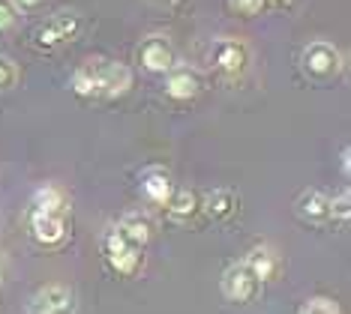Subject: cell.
Here are the masks:
<instances>
[{"label": "cell", "mask_w": 351, "mask_h": 314, "mask_svg": "<svg viewBox=\"0 0 351 314\" xmlns=\"http://www.w3.org/2000/svg\"><path fill=\"white\" fill-rule=\"evenodd\" d=\"M19 18V6L12 0H0V30H10Z\"/></svg>", "instance_id": "21"}, {"label": "cell", "mask_w": 351, "mask_h": 314, "mask_svg": "<svg viewBox=\"0 0 351 314\" xmlns=\"http://www.w3.org/2000/svg\"><path fill=\"white\" fill-rule=\"evenodd\" d=\"M276 3H289V0H276Z\"/></svg>", "instance_id": "27"}, {"label": "cell", "mask_w": 351, "mask_h": 314, "mask_svg": "<svg viewBox=\"0 0 351 314\" xmlns=\"http://www.w3.org/2000/svg\"><path fill=\"white\" fill-rule=\"evenodd\" d=\"M15 6H21V10H34V6H39L43 0H12Z\"/></svg>", "instance_id": "24"}, {"label": "cell", "mask_w": 351, "mask_h": 314, "mask_svg": "<svg viewBox=\"0 0 351 314\" xmlns=\"http://www.w3.org/2000/svg\"><path fill=\"white\" fill-rule=\"evenodd\" d=\"M0 285H3V261H0Z\"/></svg>", "instance_id": "26"}, {"label": "cell", "mask_w": 351, "mask_h": 314, "mask_svg": "<svg viewBox=\"0 0 351 314\" xmlns=\"http://www.w3.org/2000/svg\"><path fill=\"white\" fill-rule=\"evenodd\" d=\"M210 60L217 66L219 75L226 78H241L252 63V54H250V45L243 39H234V36H222L213 42L210 48Z\"/></svg>", "instance_id": "5"}, {"label": "cell", "mask_w": 351, "mask_h": 314, "mask_svg": "<svg viewBox=\"0 0 351 314\" xmlns=\"http://www.w3.org/2000/svg\"><path fill=\"white\" fill-rule=\"evenodd\" d=\"M300 314H339V305L333 300H324V296H315L300 309Z\"/></svg>", "instance_id": "20"}, {"label": "cell", "mask_w": 351, "mask_h": 314, "mask_svg": "<svg viewBox=\"0 0 351 314\" xmlns=\"http://www.w3.org/2000/svg\"><path fill=\"white\" fill-rule=\"evenodd\" d=\"M258 287H261V281L252 276V270L243 261L228 267L226 276H222V293L231 302H252L258 296Z\"/></svg>", "instance_id": "6"}, {"label": "cell", "mask_w": 351, "mask_h": 314, "mask_svg": "<svg viewBox=\"0 0 351 314\" xmlns=\"http://www.w3.org/2000/svg\"><path fill=\"white\" fill-rule=\"evenodd\" d=\"M202 75H198V69L193 66H171L169 69V78H165V93L171 96V99L178 102H189L195 99L198 93H202Z\"/></svg>", "instance_id": "10"}, {"label": "cell", "mask_w": 351, "mask_h": 314, "mask_svg": "<svg viewBox=\"0 0 351 314\" xmlns=\"http://www.w3.org/2000/svg\"><path fill=\"white\" fill-rule=\"evenodd\" d=\"M132 87V72L130 66L117 60H106V57H90L75 69L73 75V90L78 96H123Z\"/></svg>", "instance_id": "1"}, {"label": "cell", "mask_w": 351, "mask_h": 314, "mask_svg": "<svg viewBox=\"0 0 351 314\" xmlns=\"http://www.w3.org/2000/svg\"><path fill=\"white\" fill-rule=\"evenodd\" d=\"M246 267L252 270V276L258 278V281H270V278H276V272H279V257L270 252L267 246H261V248H252L250 254H246Z\"/></svg>", "instance_id": "14"}, {"label": "cell", "mask_w": 351, "mask_h": 314, "mask_svg": "<svg viewBox=\"0 0 351 314\" xmlns=\"http://www.w3.org/2000/svg\"><path fill=\"white\" fill-rule=\"evenodd\" d=\"M117 228H121L123 237L138 248H145L150 243V237H154V222H150L145 213H126Z\"/></svg>", "instance_id": "13"}, {"label": "cell", "mask_w": 351, "mask_h": 314, "mask_svg": "<svg viewBox=\"0 0 351 314\" xmlns=\"http://www.w3.org/2000/svg\"><path fill=\"white\" fill-rule=\"evenodd\" d=\"M147 3H154V6H174L178 0H147Z\"/></svg>", "instance_id": "25"}, {"label": "cell", "mask_w": 351, "mask_h": 314, "mask_svg": "<svg viewBox=\"0 0 351 314\" xmlns=\"http://www.w3.org/2000/svg\"><path fill=\"white\" fill-rule=\"evenodd\" d=\"M348 215H351V195L346 189V192H339L337 198H330V219L348 222Z\"/></svg>", "instance_id": "19"}, {"label": "cell", "mask_w": 351, "mask_h": 314, "mask_svg": "<svg viewBox=\"0 0 351 314\" xmlns=\"http://www.w3.org/2000/svg\"><path fill=\"white\" fill-rule=\"evenodd\" d=\"M165 207H169V215L174 222H189L198 213V207L202 204H198V195L193 189H174Z\"/></svg>", "instance_id": "15"}, {"label": "cell", "mask_w": 351, "mask_h": 314, "mask_svg": "<svg viewBox=\"0 0 351 314\" xmlns=\"http://www.w3.org/2000/svg\"><path fill=\"white\" fill-rule=\"evenodd\" d=\"M138 63L147 72H169L171 66H178V54H174V45L169 36H147L145 42L138 45Z\"/></svg>", "instance_id": "7"}, {"label": "cell", "mask_w": 351, "mask_h": 314, "mask_svg": "<svg viewBox=\"0 0 351 314\" xmlns=\"http://www.w3.org/2000/svg\"><path fill=\"white\" fill-rule=\"evenodd\" d=\"M141 192H145V198L154 200V204H169V198L174 192L169 171H162V168H147V171H141Z\"/></svg>", "instance_id": "12"}, {"label": "cell", "mask_w": 351, "mask_h": 314, "mask_svg": "<svg viewBox=\"0 0 351 314\" xmlns=\"http://www.w3.org/2000/svg\"><path fill=\"white\" fill-rule=\"evenodd\" d=\"M30 314H75V293L66 285H49L30 300Z\"/></svg>", "instance_id": "8"}, {"label": "cell", "mask_w": 351, "mask_h": 314, "mask_svg": "<svg viewBox=\"0 0 351 314\" xmlns=\"http://www.w3.org/2000/svg\"><path fill=\"white\" fill-rule=\"evenodd\" d=\"M102 252H106V261L111 263V270H117L121 276H135L141 270V263H145V248L132 246L117 224L108 228L106 237H102Z\"/></svg>", "instance_id": "3"}, {"label": "cell", "mask_w": 351, "mask_h": 314, "mask_svg": "<svg viewBox=\"0 0 351 314\" xmlns=\"http://www.w3.org/2000/svg\"><path fill=\"white\" fill-rule=\"evenodd\" d=\"M204 207H207V213H210L213 219H228V215L237 209V198H234V192H228V189H217V192L207 195Z\"/></svg>", "instance_id": "17"}, {"label": "cell", "mask_w": 351, "mask_h": 314, "mask_svg": "<svg viewBox=\"0 0 351 314\" xmlns=\"http://www.w3.org/2000/svg\"><path fill=\"white\" fill-rule=\"evenodd\" d=\"M298 215L309 224H324L330 222V198L324 195L322 189H306L303 195L298 198Z\"/></svg>", "instance_id": "11"}, {"label": "cell", "mask_w": 351, "mask_h": 314, "mask_svg": "<svg viewBox=\"0 0 351 314\" xmlns=\"http://www.w3.org/2000/svg\"><path fill=\"white\" fill-rule=\"evenodd\" d=\"M34 209H43V213H58V215H66V195H63L60 186H43L36 189L34 195Z\"/></svg>", "instance_id": "16"}, {"label": "cell", "mask_w": 351, "mask_h": 314, "mask_svg": "<svg viewBox=\"0 0 351 314\" xmlns=\"http://www.w3.org/2000/svg\"><path fill=\"white\" fill-rule=\"evenodd\" d=\"M15 84H19V66H15L10 57H3V54H0V93L12 90Z\"/></svg>", "instance_id": "18"}, {"label": "cell", "mask_w": 351, "mask_h": 314, "mask_svg": "<svg viewBox=\"0 0 351 314\" xmlns=\"http://www.w3.org/2000/svg\"><path fill=\"white\" fill-rule=\"evenodd\" d=\"M300 66L313 81H333L342 75V54L330 42H309L303 48Z\"/></svg>", "instance_id": "4"}, {"label": "cell", "mask_w": 351, "mask_h": 314, "mask_svg": "<svg viewBox=\"0 0 351 314\" xmlns=\"http://www.w3.org/2000/svg\"><path fill=\"white\" fill-rule=\"evenodd\" d=\"M82 27H84V21H82L78 12H58L34 30V45L39 48V51H58L60 45L78 39Z\"/></svg>", "instance_id": "2"}, {"label": "cell", "mask_w": 351, "mask_h": 314, "mask_svg": "<svg viewBox=\"0 0 351 314\" xmlns=\"http://www.w3.org/2000/svg\"><path fill=\"white\" fill-rule=\"evenodd\" d=\"M342 174H351V150L348 147H342Z\"/></svg>", "instance_id": "23"}, {"label": "cell", "mask_w": 351, "mask_h": 314, "mask_svg": "<svg viewBox=\"0 0 351 314\" xmlns=\"http://www.w3.org/2000/svg\"><path fill=\"white\" fill-rule=\"evenodd\" d=\"M231 6H234L241 15H255V12H261L265 0H231Z\"/></svg>", "instance_id": "22"}, {"label": "cell", "mask_w": 351, "mask_h": 314, "mask_svg": "<svg viewBox=\"0 0 351 314\" xmlns=\"http://www.w3.org/2000/svg\"><path fill=\"white\" fill-rule=\"evenodd\" d=\"M30 233L39 246H60L66 239V215L30 209Z\"/></svg>", "instance_id": "9"}]
</instances>
